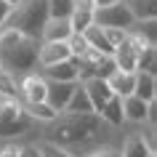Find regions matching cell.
<instances>
[{"label": "cell", "instance_id": "6da1fadb", "mask_svg": "<svg viewBox=\"0 0 157 157\" xmlns=\"http://www.w3.org/2000/svg\"><path fill=\"white\" fill-rule=\"evenodd\" d=\"M48 21V8H45V0H19L16 6L11 8L8 19L3 29H16L29 40L40 43V32Z\"/></svg>", "mask_w": 157, "mask_h": 157}, {"label": "cell", "instance_id": "7a4b0ae2", "mask_svg": "<svg viewBox=\"0 0 157 157\" xmlns=\"http://www.w3.org/2000/svg\"><path fill=\"white\" fill-rule=\"evenodd\" d=\"M56 141L59 147H64L67 144H80V141H93L96 139V133L101 131V117L99 115H59L56 120Z\"/></svg>", "mask_w": 157, "mask_h": 157}, {"label": "cell", "instance_id": "3957f363", "mask_svg": "<svg viewBox=\"0 0 157 157\" xmlns=\"http://www.w3.org/2000/svg\"><path fill=\"white\" fill-rule=\"evenodd\" d=\"M37 45H40L37 40L24 37L13 51H8L6 56L0 59V67H3L6 72H11L13 77H21V75L35 72V67H37Z\"/></svg>", "mask_w": 157, "mask_h": 157}, {"label": "cell", "instance_id": "277c9868", "mask_svg": "<svg viewBox=\"0 0 157 157\" xmlns=\"http://www.w3.org/2000/svg\"><path fill=\"white\" fill-rule=\"evenodd\" d=\"M144 48H152V45H147L144 40H139L136 35L128 32V40L120 43L115 48V53H112V61H115L117 72H136V59H139V53Z\"/></svg>", "mask_w": 157, "mask_h": 157}, {"label": "cell", "instance_id": "5b68a950", "mask_svg": "<svg viewBox=\"0 0 157 157\" xmlns=\"http://www.w3.org/2000/svg\"><path fill=\"white\" fill-rule=\"evenodd\" d=\"M93 24L101 27V29H131L133 27V16L128 13L123 3L117 6H109V8H96L93 11Z\"/></svg>", "mask_w": 157, "mask_h": 157}, {"label": "cell", "instance_id": "8992f818", "mask_svg": "<svg viewBox=\"0 0 157 157\" xmlns=\"http://www.w3.org/2000/svg\"><path fill=\"white\" fill-rule=\"evenodd\" d=\"M27 115L21 112V104L11 99H0V136H13L16 131L27 128Z\"/></svg>", "mask_w": 157, "mask_h": 157}, {"label": "cell", "instance_id": "52a82bcc", "mask_svg": "<svg viewBox=\"0 0 157 157\" xmlns=\"http://www.w3.org/2000/svg\"><path fill=\"white\" fill-rule=\"evenodd\" d=\"M19 96L24 104H43L45 101V77L40 72H29L19 77Z\"/></svg>", "mask_w": 157, "mask_h": 157}, {"label": "cell", "instance_id": "ba28073f", "mask_svg": "<svg viewBox=\"0 0 157 157\" xmlns=\"http://www.w3.org/2000/svg\"><path fill=\"white\" fill-rule=\"evenodd\" d=\"M75 85L77 83H51V80H45V104L56 115H64L67 104L75 93Z\"/></svg>", "mask_w": 157, "mask_h": 157}, {"label": "cell", "instance_id": "9c48e42d", "mask_svg": "<svg viewBox=\"0 0 157 157\" xmlns=\"http://www.w3.org/2000/svg\"><path fill=\"white\" fill-rule=\"evenodd\" d=\"M69 59H72V53H69L67 43H40L37 45V67L40 69H48V67L69 61Z\"/></svg>", "mask_w": 157, "mask_h": 157}, {"label": "cell", "instance_id": "30bf717a", "mask_svg": "<svg viewBox=\"0 0 157 157\" xmlns=\"http://www.w3.org/2000/svg\"><path fill=\"white\" fill-rule=\"evenodd\" d=\"M85 93H88V99H91V107L93 112L99 115L101 109H104V104H107L109 99H112V91H109L107 80H99V77H91V80H85L83 83Z\"/></svg>", "mask_w": 157, "mask_h": 157}, {"label": "cell", "instance_id": "8fae6325", "mask_svg": "<svg viewBox=\"0 0 157 157\" xmlns=\"http://www.w3.org/2000/svg\"><path fill=\"white\" fill-rule=\"evenodd\" d=\"M72 35L69 19H48L40 32V43H67Z\"/></svg>", "mask_w": 157, "mask_h": 157}, {"label": "cell", "instance_id": "7c38bea8", "mask_svg": "<svg viewBox=\"0 0 157 157\" xmlns=\"http://www.w3.org/2000/svg\"><path fill=\"white\" fill-rule=\"evenodd\" d=\"M40 75L51 83H77V67L75 61H61V64H53L48 69H40Z\"/></svg>", "mask_w": 157, "mask_h": 157}, {"label": "cell", "instance_id": "4fadbf2b", "mask_svg": "<svg viewBox=\"0 0 157 157\" xmlns=\"http://www.w3.org/2000/svg\"><path fill=\"white\" fill-rule=\"evenodd\" d=\"M123 120L136 123V125H144L149 120V104L141 101V99H136V96L123 99Z\"/></svg>", "mask_w": 157, "mask_h": 157}, {"label": "cell", "instance_id": "5bb4252c", "mask_svg": "<svg viewBox=\"0 0 157 157\" xmlns=\"http://www.w3.org/2000/svg\"><path fill=\"white\" fill-rule=\"evenodd\" d=\"M133 83H136V72H115L107 80L112 96H117V99H128V96H133Z\"/></svg>", "mask_w": 157, "mask_h": 157}, {"label": "cell", "instance_id": "9a60e30c", "mask_svg": "<svg viewBox=\"0 0 157 157\" xmlns=\"http://www.w3.org/2000/svg\"><path fill=\"white\" fill-rule=\"evenodd\" d=\"M133 96L141 101L152 104L157 96V80L155 75H147V72H136V83H133Z\"/></svg>", "mask_w": 157, "mask_h": 157}, {"label": "cell", "instance_id": "2e32d148", "mask_svg": "<svg viewBox=\"0 0 157 157\" xmlns=\"http://www.w3.org/2000/svg\"><path fill=\"white\" fill-rule=\"evenodd\" d=\"M120 3L128 8L133 21H147L157 16V0H120Z\"/></svg>", "mask_w": 157, "mask_h": 157}, {"label": "cell", "instance_id": "e0dca14e", "mask_svg": "<svg viewBox=\"0 0 157 157\" xmlns=\"http://www.w3.org/2000/svg\"><path fill=\"white\" fill-rule=\"evenodd\" d=\"M64 115H96L93 107H91V99H88V93L83 88V83L75 85V93H72V99H69V104H67Z\"/></svg>", "mask_w": 157, "mask_h": 157}, {"label": "cell", "instance_id": "ac0fdd59", "mask_svg": "<svg viewBox=\"0 0 157 157\" xmlns=\"http://www.w3.org/2000/svg\"><path fill=\"white\" fill-rule=\"evenodd\" d=\"M101 117V123H107V125H123V99H117V96H112V99L104 104V109L99 112Z\"/></svg>", "mask_w": 157, "mask_h": 157}, {"label": "cell", "instance_id": "d6986e66", "mask_svg": "<svg viewBox=\"0 0 157 157\" xmlns=\"http://www.w3.org/2000/svg\"><path fill=\"white\" fill-rule=\"evenodd\" d=\"M120 157H155V152H149V147L144 144V139H141L139 133H133V136L125 139Z\"/></svg>", "mask_w": 157, "mask_h": 157}, {"label": "cell", "instance_id": "ffe728a7", "mask_svg": "<svg viewBox=\"0 0 157 157\" xmlns=\"http://www.w3.org/2000/svg\"><path fill=\"white\" fill-rule=\"evenodd\" d=\"M21 112L27 115V120H40V123H53V120L59 117L45 101H43V104H24Z\"/></svg>", "mask_w": 157, "mask_h": 157}, {"label": "cell", "instance_id": "44dd1931", "mask_svg": "<svg viewBox=\"0 0 157 157\" xmlns=\"http://www.w3.org/2000/svg\"><path fill=\"white\" fill-rule=\"evenodd\" d=\"M131 35H136L139 40H144L147 45L155 48V32H157V19H147V21H133V27L128 29Z\"/></svg>", "mask_w": 157, "mask_h": 157}, {"label": "cell", "instance_id": "7402d4cb", "mask_svg": "<svg viewBox=\"0 0 157 157\" xmlns=\"http://www.w3.org/2000/svg\"><path fill=\"white\" fill-rule=\"evenodd\" d=\"M0 99H19V77H13L6 69H0Z\"/></svg>", "mask_w": 157, "mask_h": 157}, {"label": "cell", "instance_id": "603a6c76", "mask_svg": "<svg viewBox=\"0 0 157 157\" xmlns=\"http://www.w3.org/2000/svg\"><path fill=\"white\" fill-rule=\"evenodd\" d=\"M45 8H48V19H69L75 3L72 0H45Z\"/></svg>", "mask_w": 157, "mask_h": 157}, {"label": "cell", "instance_id": "cb8c5ba5", "mask_svg": "<svg viewBox=\"0 0 157 157\" xmlns=\"http://www.w3.org/2000/svg\"><path fill=\"white\" fill-rule=\"evenodd\" d=\"M155 69H157V48H144L136 59V72L155 75Z\"/></svg>", "mask_w": 157, "mask_h": 157}, {"label": "cell", "instance_id": "d4e9b609", "mask_svg": "<svg viewBox=\"0 0 157 157\" xmlns=\"http://www.w3.org/2000/svg\"><path fill=\"white\" fill-rule=\"evenodd\" d=\"M91 24H93V13H88V11H72V16H69V27H72L75 35H83Z\"/></svg>", "mask_w": 157, "mask_h": 157}, {"label": "cell", "instance_id": "484cf974", "mask_svg": "<svg viewBox=\"0 0 157 157\" xmlns=\"http://www.w3.org/2000/svg\"><path fill=\"white\" fill-rule=\"evenodd\" d=\"M115 72H117V67L112 61V56H101L96 61V67H93V77H99V80H109Z\"/></svg>", "mask_w": 157, "mask_h": 157}, {"label": "cell", "instance_id": "4316f807", "mask_svg": "<svg viewBox=\"0 0 157 157\" xmlns=\"http://www.w3.org/2000/svg\"><path fill=\"white\" fill-rule=\"evenodd\" d=\"M37 157H75V155L69 149L53 144V141H43L40 147H37Z\"/></svg>", "mask_w": 157, "mask_h": 157}, {"label": "cell", "instance_id": "83f0119b", "mask_svg": "<svg viewBox=\"0 0 157 157\" xmlns=\"http://www.w3.org/2000/svg\"><path fill=\"white\" fill-rule=\"evenodd\" d=\"M67 45H69V53H72V59H80L88 53V43H85L83 35H69V40H67Z\"/></svg>", "mask_w": 157, "mask_h": 157}, {"label": "cell", "instance_id": "f1b7e54d", "mask_svg": "<svg viewBox=\"0 0 157 157\" xmlns=\"http://www.w3.org/2000/svg\"><path fill=\"white\" fill-rule=\"evenodd\" d=\"M104 35H107V40H109L112 48H117L120 43L128 40V32H125V29H104Z\"/></svg>", "mask_w": 157, "mask_h": 157}, {"label": "cell", "instance_id": "f546056e", "mask_svg": "<svg viewBox=\"0 0 157 157\" xmlns=\"http://www.w3.org/2000/svg\"><path fill=\"white\" fill-rule=\"evenodd\" d=\"M85 157H120V152H117V149H109V147H101V149L88 152Z\"/></svg>", "mask_w": 157, "mask_h": 157}, {"label": "cell", "instance_id": "4dcf8cb0", "mask_svg": "<svg viewBox=\"0 0 157 157\" xmlns=\"http://www.w3.org/2000/svg\"><path fill=\"white\" fill-rule=\"evenodd\" d=\"M21 152H24L21 147H16V144H8V147L0 149V157H21Z\"/></svg>", "mask_w": 157, "mask_h": 157}, {"label": "cell", "instance_id": "1f68e13d", "mask_svg": "<svg viewBox=\"0 0 157 157\" xmlns=\"http://www.w3.org/2000/svg\"><path fill=\"white\" fill-rule=\"evenodd\" d=\"M75 3V11H88V13H93V0H72Z\"/></svg>", "mask_w": 157, "mask_h": 157}, {"label": "cell", "instance_id": "d6a6232c", "mask_svg": "<svg viewBox=\"0 0 157 157\" xmlns=\"http://www.w3.org/2000/svg\"><path fill=\"white\" fill-rule=\"evenodd\" d=\"M8 13H11V6L6 3V0H0V29H3V24H6Z\"/></svg>", "mask_w": 157, "mask_h": 157}, {"label": "cell", "instance_id": "836d02e7", "mask_svg": "<svg viewBox=\"0 0 157 157\" xmlns=\"http://www.w3.org/2000/svg\"><path fill=\"white\" fill-rule=\"evenodd\" d=\"M120 0H93V8H109V6H117Z\"/></svg>", "mask_w": 157, "mask_h": 157}, {"label": "cell", "instance_id": "e575fe53", "mask_svg": "<svg viewBox=\"0 0 157 157\" xmlns=\"http://www.w3.org/2000/svg\"><path fill=\"white\" fill-rule=\"evenodd\" d=\"M6 3H8V6H11V8H13V6H16V3H19V0H6Z\"/></svg>", "mask_w": 157, "mask_h": 157}, {"label": "cell", "instance_id": "d590c367", "mask_svg": "<svg viewBox=\"0 0 157 157\" xmlns=\"http://www.w3.org/2000/svg\"><path fill=\"white\" fill-rule=\"evenodd\" d=\"M0 69H3V67H0Z\"/></svg>", "mask_w": 157, "mask_h": 157}]
</instances>
